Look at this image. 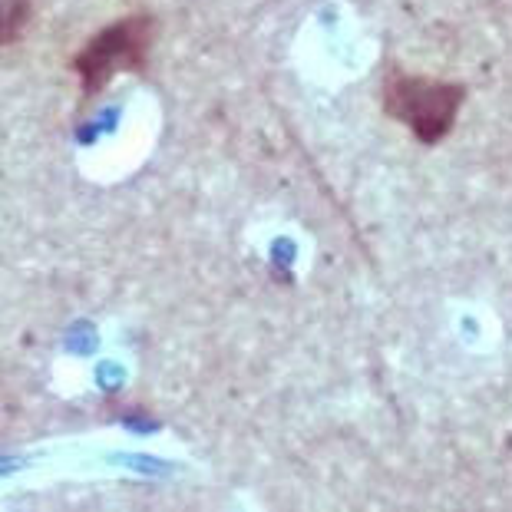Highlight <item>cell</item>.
Masks as SVG:
<instances>
[{
    "instance_id": "obj_2",
    "label": "cell",
    "mask_w": 512,
    "mask_h": 512,
    "mask_svg": "<svg viewBox=\"0 0 512 512\" xmlns=\"http://www.w3.org/2000/svg\"><path fill=\"white\" fill-rule=\"evenodd\" d=\"M466 90L433 76H397L384 86V110L410 129L420 143H440L456 123Z\"/></svg>"
},
{
    "instance_id": "obj_1",
    "label": "cell",
    "mask_w": 512,
    "mask_h": 512,
    "mask_svg": "<svg viewBox=\"0 0 512 512\" xmlns=\"http://www.w3.org/2000/svg\"><path fill=\"white\" fill-rule=\"evenodd\" d=\"M156 40V20L149 14H129L116 24L103 27L100 34L73 57V73L86 96L106 90L116 76L143 70Z\"/></svg>"
},
{
    "instance_id": "obj_3",
    "label": "cell",
    "mask_w": 512,
    "mask_h": 512,
    "mask_svg": "<svg viewBox=\"0 0 512 512\" xmlns=\"http://www.w3.org/2000/svg\"><path fill=\"white\" fill-rule=\"evenodd\" d=\"M27 17H30V0H4V40H17Z\"/></svg>"
}]
</instances>
